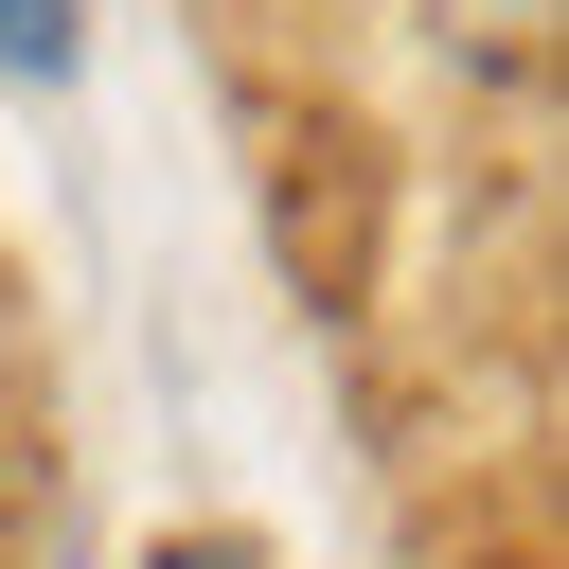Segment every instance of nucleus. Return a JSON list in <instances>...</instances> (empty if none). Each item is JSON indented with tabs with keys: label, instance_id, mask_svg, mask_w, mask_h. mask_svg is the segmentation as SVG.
Returning <instances> with one entry per match:
<instances>
[{
	"label": "nucleus",
	"instance_id": "f257e3e1",
	"mask_svg": "<svg viewBox=\"0 0 569 569\" xmlns=\"http://www.w3.org/2000/svg\"><path fill=\"white\" fill-rule=\"evenodd\" d=\"M0 71L53 89V71H71V0H0Z\"/></svg>",
	"mask_w": 569,
	"mask_h": 569
},
{
	"label": "nucleus",
	"instance_id": "f03ea898",
	"mask_svg": "<svg viewBox=\"0 0 569 569\" xmlns=\"http://www.w3.org/2000/svg\"><path fill=\"white\" fill-rule=\"evenodd\" d=\"M160 569H249V551H231V533H213V551H196V533H178V551H160Z\"/></svg>",
	"mask_w": 569,
	"mask_h": 569
}]
</instances>
